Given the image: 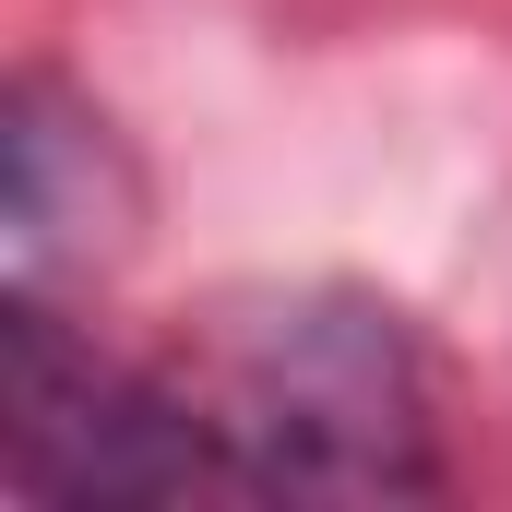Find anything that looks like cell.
Here are the masks:
<instances>
[{"mask_svg":"<svg viewBox=\"0 0 512 512\" xmlns=\"http://www.w3.org/2000/svg\"><path fill=\"white\" fill-rule=\"evenodd\" d=\"M179 393L203 405L227 489H286V501H417V489H441L417 346L358 286L239 298L203 346V382Z\"/></svg>","mask_w":512,"mask_h":512,"instance_id":"1","label":"cell"},{"mask_svg":"<svg viewBox=\"0 0 512 512\" xmlns=\"http://www.w3.org/2000/svg\"><path fill=\"white\" fill-rule=\"evenodd\" d=\"M0 465L36 501H179V489H227L203 405L179 382L108 370L36 286L12 310V382H0Z\"/></svg>","mask_w":512,"mask_h":512,"instance_id":"2","label":"cell"},{"mask_svg":"<svg viewBox=\"0 0 512 512\" xmlns=\"http://www.w3.org/2000/svg\"><path fill=\"white\" fill-rule=\"evenodd\" d=\"M108 215H120V167H108L96 120H72L60 84H12V203H0V227H12V274L48 286L72 251L108 239Z\"/></svg>","mask_w":512,"mask_h":512,"instance_id":"3","label":"cell"}]
</instances>
